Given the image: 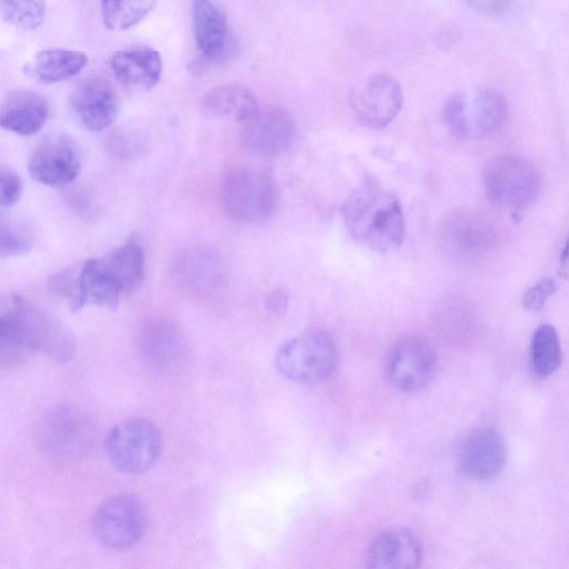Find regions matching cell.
Listing matches in <instances>:
<instances>
[{
	"instance_id": "cell-29",
	"label": "cell",
	"mask_w": 569,
	"mask_h": 569,
	"mask_svg": "<svg viewBox=\"0 0 569 569\" xmlns=\"http://www.w3.org/2000/svg\"><path fill=\"white\" fill-rule=\"evenodd\" d=\"M0 17L17 28L36 30L44 21L46 3L42 1H0Z\"/></svg>"
},
{
	"instance_id": "cell-4",
	"label": "cell",
	"mask_w": 569,
	"mask_h": 569,
	"mask_svg": "<svg viewBox=\"0 0 569 569\" xmlns=\"http://www.w3.org/2000/svg\"><path fill=\"white\" fill-rule=\"evenodd\" d=\"M219 194L226 213L241 222L268 218L279 200L274 179L262 170L246 167L233 168L223 176Z\"/></svg>"
},
{
	"instance_id": "cell-13",
	"label": "cell",
	"mask_w": 569,
	"mask_h": 569,
	"mask_svg": "<svg viewBox=\"0 0 569 569\" xmlns=\"http://www.w3.org/2000/svg\"><path fill=\"white\" fill-rule=\"evenodd\" d=\"M81 169L76 147L66 138L56 137L41 142L30 154L31 178L44 186L62 187L73 181Z\"/></svg>"
},
{
	"instance_id": "cell-23",
	"label": "cell",
	"mask_w": 569,
	"mask_h": 569,
	"mask_svg": "<svg viewBox=\"0 0 569 569\" xmlns=\"http://www.w3.org/2000/svg\"><path fill=\"white\" fill-rule=\"evenodd\" d=\"M87 56L77 50L51 48L37 53L28 63L29 76L42 83H56L79 74L87 66Z\"/></svg>"
},
{
	"instance_id": "cell-21",
	"label": "cell",
	"mask_w": 569,
	"mask_h": 569,
	"mask_svg": "<svg viewBox=\"0 0 569 569\" xmlns=\"http://www.w3.org/2000/svg\"><path fill=\"white\" fill-rule=\"evenodd\" d=\"M78 292L72 309L84 306L116 308L122 295L118 284L101 268L98 258L86 261L77 273Z\"/></svg>"
},
{
	"instance_id": "cell-24",
	"label": "cell",
	"mask_w": 569,
	"mask_h": 569,
	"mask_svg": "<svg viewBox=\"0 0 569 569\" xmlns=\"http://www.w3.org/2000/svg\"><path fill=\"white\" fill-rule=\"evenodd\" d=\"M202 104L213 116L241 122L250 119L260 108L254 93L237 83L211 89L204 96Z\"/></svg>"
},
{
	"instance_id": "cell-6",
	"label": "cell",
	"mask_w": 569,
	"mask_h": 569,
	"mask_svg": "<svg viewBox=\"0 0 569 569\" xmlns=\"http://www.w3.org/2000/svg\"><path fill=\"white\" fill-rule=\"evenodd\" d=\"M488 197L498 206L521 210L537 198L541 180L528 159L516 154H499L490 159L482 172Z\"/></svg>"
},
{
	"instance_id": "cell-14",
	"label": "cell",
	"mask_w": 569,
	"mask_h": 569,
	"mask_svg": "<svg viewBox=\"0 0 569 569\" xmlns=\"http://www.w3.org/2000/svg\"><path fill=\"white\" fill-rule=\"evenodd\" d=\"M74 118L90 131L108 128L117 117L118 100L111 84L103 78L82 80L70 96Z\"/></svg>"
},
{
	"instance_id": "cell-15",
	"label": "cell",
	"mask_w": 569,
	"mask_h": 569,
	"mask_svg": "<svg viewBox=\"0 0 569 569\" xmlns=\"http://www.w3.org/2000/svg\"><path fill=\"white\" fill-rule=\"evenodd\" d=\"M421 547L413 533L390 529L378 535L368 548L366 569H418Z\"/></svg>"
},
{
	"instance_id": "cell-19",
	"label": "cell",
	"mask_w": 569,
	"mask_h": 569,
	"mask_svg": "<svg viewBox=\"0 0 569 569\" xmlns=\"http://www.w3.org/2000/svg\"><path fill=\"white\" fill-rule=\"evenodd\" d=\"M442 232L450 246L463 251L481 250L495 238L493 226L485 214L462 208L446 217Z\"/></svg>"
},
{
	"instance_id": "cell-28",
	"label": "cell",
	"mask_w": 569,
	"mask_h": 569,
	"mask_svg": "<svg viewBox=\"0 0 569 569\" xmlns=\"http://www.w3.org/2000/svg\"><path fill=\"white\" fill-rule=\"evenodd\" d=\"M33 242L34 234L26 222L0 214V256L23 254L32 248Z\"/></svg>"
},
{
	"instance_id": "cell-32",
	"label": "cell",
	"mask_w": 569,
	"mask_h": 569,
	"mask_svg": "<svg viewBox=\"0 0 569 569\" xmlns=\"http://www.w3.org/2000/svg\"><path fill=\"white\" fill-rule=\"evenodd\" d=\"M210 260L198 259L196 258L194 266H190L187 263V269L184 273L187 274L188 281L192 282L197 286L203 287L208 283L210 284L213 280L216 271H213V267L209 263Z\"/></svg>"
},
{
	"instance_id": "cell-12",
	"label": "cell",
	"mask_w": 569,
	"mask_h": 569,
	"mask_svg": "<svg viewBox=\"0 0 569 569\" xmlns=\"http://www.w3.org/2000/svg\"><path fill=\"white\" fill-rule=\"evenodd\" d=\"M296 136L292 118L274 107L260 109L244 122L241 141L247 150L262 157L284 152Z\"/></svg>"
},
{
	"instance_id": "cell-18",
	"label": "cell",
	"mask_w": 569,
	"mask_h": 569,
	"mask_svg": "<svg viewBox=\"0 0 569 569\" xmlns=\"http://www.w3.org/2000/svg\"><path fill=\"white\" fill-rule=\"evenodd\" d=\"M110 67L122 83L144 89L154 87L162 73L160 54L149 47L117 51L111 58Z\"/></svg>"
},
{
	"instance_id": "cell-7",
	"label": "cell",
	"mask_w": 569,
	"mask_h": 569,
	"mask_svg": "<svg viewBox=\"0 0 569 569\" xmlns=\"http://www.w3.org/2000/svg\"><path fill=\"white\" fill-rule=\"evenodd\" d=\"M104 448L110 462L126 473H141L158 460L162 437L157 426L146 418L119 422L108 433Z\"/></svg>"
},
{
	"instance_id": "cell-10",
	"label": "cell",
	"mask_w": 569,
	"mask_h": 569,
	"mask_svg": "<svg viewBox=\"0 0 569 569\" xmlns=\"http://www.w3.org/2000/svg\"><path fill=\"white\" fill-rule=\"evenodd\" d=\"M402 101L400 83L385 73L369 77L350 93V106L358 120L375 129L388 126L401 109Z\"/></svg>"
},
{
	"instance_id": "cell-30",
	"label": "cell",
	"mask_w": 569,
	"mask_h": 569,
	"mask_svg": "<svg viewBox=\"0 0 569 569\" xmlns=\"http://www.w3.org/2000/svg\"><path fill=\"white\" fill-rule=\"evenodd\" d=\"M556 290L557 284L552 278L546 277L540 279L522 295L521 302L523 308L530 311L540 310Z\"/></svg>"
},
{
	"instance_id": "cell-17",
	"label": "cell",
	"mask_w": 569,
	"mask_h": 569,
	"mask_svg": "<svg viewBox=\"0 0 569 569\" xmlns=\"http://www.w3.org/2000/svg\"><path fill=\"white\" fill-rule=\"evenodd\" d=\"M49 116L44 97L29 89L10 92L0 104V128L32 136L41 130Z\"/></svg>"
},
{
	"instance_id": "cell-3",
	"label": "cell",
	"mask_w": 569,
	"mask_h": 569,
	"mask_svg": "<svg viewBox=\"0 0 569 569\" xmlns=\"http://www.w3.org/2000/svg\"><path fill=\"white\" fill-rule=\"evenodd\" d=\"M507 102L496 90L471 88L451 94L442 111V118L457 137L482 139L497 133L507 119Z\"/></svg>"
},
{
	"instance_id": "cell-11",
	"label": "cell",
	"mask_w": 569,
	"mask_h": 569,
	"mask_svg": "<svg viewBox=\"0 0 569 569\" xmlns=\"http://www.w3.org/2000/svg\"><path fill=\"white\" fill-rule=\"evenodd\" d=\"M507 449L500 433L489 427L470 431L458 451V469L467 478L489 480L503 469Z\"/></svg>"
},
{
	"instance_id": "cell-2",
	"label": "cell",
	"mask_w": 569,
	"mask_h": 569,
	"mask_svg": "<svg viewBox=\"0 0 569 569\" xmlns=\"http://www.w3.org/2000/svg\"><path fill=\"white\" fill-rule=\"evenodd\" d=\"M4 342L42 352L61 362L72 359L76 351L71 331L53 315L22 297L9 318Z\"/></svg>"
},
{
	"instance_id": "cell-34",
	"label": "cell",
	"mask_w": 569,
	"mask_h": 569,
	"mask_svg": "<svg viewBox=\"0 0 569 569\" xmlns=\"http://www.w3.org/2000/svg\"><path fill=\"white\" fill-rule=\"evenodd\" d=\"M559 264H560V271L563 274V277L566 278L567 277V246H565V248L561 252Z\"/></svg>"
},
{
	"instance_id": "cell-25",
	"label": "cell",
	"mask_w": 569,
	"mask_h": 569,
	"mask_svg": "<svg viewBox=\"0 0 569 569\" xmlns=\"http://www.w3.org/2000/svg\"><path fill=\"white\" fill-rule=\"evenodd\" d=\"M140 345L144 360L156 368H163L178 357L181 340L171 323L152 321L143 328Z\"/></svg>"
},
{
	"instance_id": "cell-16",
	"label": "cell",
	"mask_w": 569,
	"mask_h": 569,
	"mask_svg": "<svg viewBox=\"0 0 569 569\" xmlns=\"http://www.w3.org/2000/svg\"><path fill=\"white\" fill-rule=\"evenodd\" d=\"M42 440L53 450L69 452L83 448L90 440L92 429L88 417L72 406L52 408L40 428Z\"/></svg>"
},
{
	"instance_id": "cell-1",
	"label": "cell",
	"mask_w": 569,
	"mask_h": 569,
	"mask_svg": "<svg viewBox=\"0 0 569 569\" xmlns=\"http://www.w3.org/2000/svg\"><path fill=\"white\" fill-rule=\"evenodd\" d=\"M351 237L377 252L399 248L405 238V217L398 197L373 180L355 189L341 207Z\"/></svg>"
},
{
	"instance_id": "cell-9",
	"label": "cell",
	"mask_w": 569,
	"mask_h": 569,
	"mask_svg": "<svg viewBox=\"0 0 569 569\" xmlns=\"http://www.w3.org/2000/svg\"><path fill=\"white\" fill-rule=\"evenodd\" d=\"M439 370L438 356L432 346L418 336L396 341L386 359L389 383L399 391L412 393L428 387Z\"/></svg>"
},
{
	"instance_id": "cell-31",
	"label": "cell",
	"mask_w": 569,
	"mask_h": 569,
	"mask_svg": "<svg viewBox=\"0 0 569 569\" xmlns=\"http://www.w3.org/2000/svg\"><path fill=\"white\" fill-rule=\"evenodd\" d=\"M22 182L18 174L7 168H0V207H11L20 199Z\"/></svg>"
},
{
	"instance_id": "cell-22",
	"label": "cell",
	"mask_w": 569,
	"mask_h": 569,
	"mask_svg": "<svg viewBox=\"0 0 569 569\" xmlns=\"http://www.w3.org/2000/svg\"><path fill=\"white\" fill-rule=\"evenodd\" d=\"M98 261L122 293L138 289L143 281L144 253L141 246L132 239L98 258Z\"/></svg>"
},
{
	"instance_id": "cell-5",
	"label": "cell",
	"mask_w": 569,
	"mask_h": 569,
	"mask_svg": "<svg viewBox=\"0 0 569 569\" xmlns=\"http://www.w3.org/2000/svg\"><path fill=\"white\" fill-rule=\"evenodd\" d=\"M276 368L286 379L316 383L330 376L336 363V346L323 330L311 329L286 341L276 353Z\"/></svg>"
},
{
	"instance_id": "cell-20",
	"label": "cell",
	"mask_w": 569,
	"mask_h": 569,
	"mask_svg": "<svg viewBox=\"0 0 569 569\" xmlns=\"http://www.w3.org/2000/svg\"><path fill=\"white\" fill-rule=\"evenodd\" d=\"M193 34L199 51L208 59L224 56L229 43L224 12L210 1L192 3Z\"/></svg>"
},
{
	"instance_id": "cell-27",
	"label": "cell",
	"mask_w": 569,
	"mask_h": 569,
	"mask_svg": "<svg viewBox=\"0 0 569 569\" xmlns=\"http://www.w3.org/2000/svg\"><path fill=\"white\" fill-rule=\"evenodd\" d=\"M154 6L156 2L149 0L102 1V21L110 30H126L138 24Z\"/></svg>"
},
{
	"instance_id": "cell-26",
	"label": "cell",
	"mask_w": 569,
	"mask_h": 569,
	"mask_svg": "<svg viewBox=\"0 0 569 569\" xmlns=\"http://www.w3.org/2000/svg\"><path fill=\"white\" fill-rule=\"evenodd\" d=\"M530 367L540 378L551 376L561 363V346L558 332L549 323L537 328L529 349Z\"/></svg>"
},
{
	"instance_id": "cell-8",
	"label": "cell",
	"mask_w": 569,
	"mask_h": 569,
	"mask_svg": "<svg viewBox=\"0 0 569 569\" xmlns=\"http://www.w3.org/2000/svg\"><path fill=\"white\" fill-rule=\"evenodd\" d=\"M147 528V511L136 496L119 493L107 498L97 509L92 529L104 547L129 549L140 541Z\"/></svg>"
},
{
	"instance_id": "cell-33",
	"label": "cell",
	"mask_w": 569,
	"mask_h": 569,
	"mask_svg": "<svg viewBox=\"0 0 569 569\" xmlns=\"http://www.w3.org/2000/svg\"><path fill=\"white\" fill-rule=\"evenodd\" d=\"M288 293L284 289L279 288L270 293L267 298V309L277 316L283 315L288 306Z\"/></svg>"
}]
</instances>
